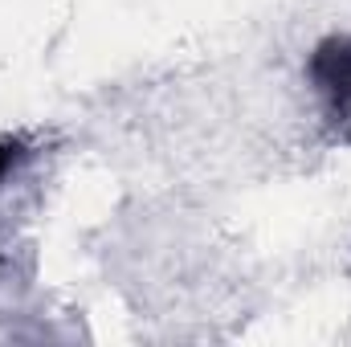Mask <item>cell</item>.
I'll return each mask as SVG.
<instances>
[{"label": "cell", "instance_id": "1", "mask_svg": "<svg viewBox=\"0 0 351 347\" xmlns=\"http://www.w3.org/2000/svg\"><path fill=\"white\" fill-rule=\"evenodd\" d=\"M311 82L351 135V37H331L311 53Z\"/></svg>", "mask_w": 351, "mask_h": 347}, {"label": "cell", "instance_id": "2", "mask_svg": "<svg viewBox=\"0 0 351 347\" xmlns=\"http://www.w3.org/2000/svg\"><path fill=\"white\" fill-rule=\"evenodd\" d=\"M21 160V143H0V176Z\"/></svg>", "mask_w": 351, "mask_h": 347}]
</instances>
